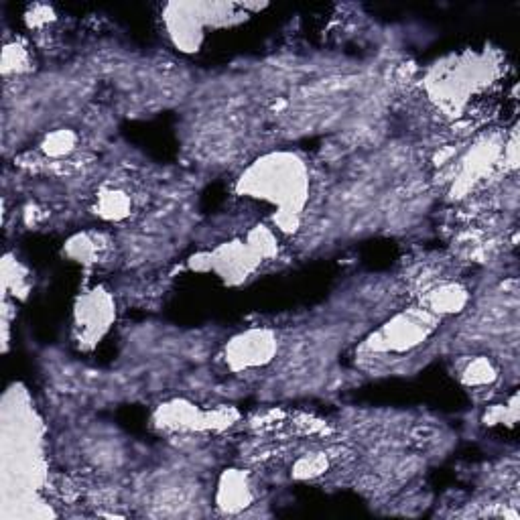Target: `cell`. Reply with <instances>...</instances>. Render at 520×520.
Listing matches in <instances>:
<instances>
[{"label":"cell","instance_id":"cell-10","mask_svg":"<svg viewBox=\"0 0 520 520\" xmlns=\"http://www.w3.org/2000/svg\"><path fill=\"white\" fill-rule=\"evenodd\" d=\"M466 303H468V291L458 283L437 285L427 293L425 299L427 311H431L437 317L447 313H458L466 307Z\"/></svg>","mask_w":520,"mask_h":520},{"label":"cell","instance_id":"cell-13","mask_svg":"<svg viewBox=\"0 0 520 520\" xmlns=\"http://www.w3.org/2000/svg\"><path fill=\"white\" fill-rule=\"evenodd\" d=\"M78 137L72 133V130H55V133L47 135V139L43 141V151L49 157H65L70 155L76 149Z\"/></svg>","mask_w":520,"mask_h":520},{"label":"cell","instance_id":"cell-14","mask_svg":"<svg viewBox=\"0 0 520 520\" xmlns=\"http://www.w3.org/2000/svg\"><path fill=\"white\" fill-rule=\"evenodd\" d=\"M98 210L104 218L118 220V218H124L128 214L130 202L126 198V193H122V191H104L100 195Z\"/></svg>","mask_w":520,"mask_h":520},{"label":"cell","instance_id":"cell-2","mask_svg":"<svg viewBox=\"0 0 520 520\" xmlns=\"http://www.w3.org/2000/svg\"><path fill=\"white\" fill-rule=\"evenodd\" d=\"M277 254V238L267 228H256L246 240L220 244L208 254L191 258V267L198 273H214L228 285L248 279L265 258Z\"/></svg>","mask_w":520,"mask_h":520},{"label":"cell","instance_id":"cell-11","mask_svg":"<svg viewBox=\"0 0 520 520\" xmlns=\"http://www.w3.org/2000/svg\"><path fill=\"white\" fill-rule=\"evenodd\" d=\"M494 159H496V149H492V145H488V143L478 145V149H474V153H470L468 159L464 161L460 179L466 185L478 181L492 167Z\"/></svg>","mask_w":520,"mask_h":520},{"label":"cell","instance_id":"cell-15","mask_svg":"<svg viewBox=\"0 0 520 520\" xmlns=\"http://www.w3.org/2000/svg\"><path fill=\"white\" fill-rule=\"evenodd\" d=\"M325 468V462L323 460H319V458H301L299 462H297V466H295V476H299V478H309V476H315V474H319L321 470Z\"/></svg>","mask_w":520,"mask_h":520},{"label":"cell","instance_id":"cell-9","mask_svg":"<svg viewBox=\"0 0 520 520\" xmlns=\"http://www.w3.org/2000/svg\"><path fill=\"white\" fill-rule=\"evenodd\" d=\"M159 419L165 427H177V429H202V427H216L226 425L228 419H224L220 413L206 415L198 407L185 405V403H173L159 411Z\"/></svg>","mask_w":520,"mask_h":520},{"label":"cell","instance_id":"cell-3","mask_svg":"<svg viewBox=\"0 0 520 520\" xmlns=\"http://www.w3.org/2000/svg\"><path fill=\"white\" fill-rule=\"evenodd\" d=\"M244 17V5L173 3L165 7L163 21L173 45L183 53H195L202 49L208 29L232 27Z\"/></svg>","mask_w":520,"mask_h":520},{"label":"cell","instance_id":"cell-8","mask_svg":"<svg viewBox=\"0 0 520 520\" xmlns=\"http://www.w3.org/2000/svg\"><path fill=\"white\" fill-rule=\"evenodd\" d=\"M216 502L226 512H240L252 504V488L240 470H226L218 482Z\"/></svg>","mask_w":520,"mask_h":520},{"label":"cell","instance_id":"cell-5","mask_svg":"<svg viewBox=\"0 0 520 520\" xmlns=\"http://www.w3.org/2000/svg\"><path fill=\"white\" fill-rule=\"evenodd\" d=\"M490 72V61L474 53H464L435 68L429 76L427 90L437 104L455 112L482 90L490 80Z\"/></svg>","mask_w":520,"mask_h":520},{"label":"cell","instance_id":"cell-12","mask_svg":"<svg viewBox=\"0 0 520 520\" xmlns=\"http://www.w3.org/2000/svg\"><path fill=\"white\" fill-rule=\"evenodd\" d=\"M498 378V370L490 358H474L462 370L466 386H490Z\"/></svg>","mask_w":520,"mask_h":520},{"label":"cell","instance_id":"cell-4","mask_svg":"<svg viewBox=\"0 0 520 520\" xmlns=\"http://www.w3.org/2000/svg\"><path fill=\"white\" fill-rule=\"evenodd\" d=\"M439 317L427 309H409L395 315L364 342L362 354L368 358H401L421 348L437 330Z\"/></svg>","mask_w":520,"mask_h":520},{"label":"cell","instance_id":"cell-6","mask_svg":"<svg viewBox=\"0 0 520 520\" xmlns=\"http://www.w3.org/2000/svg\"><path fill=\"white\" fill-rule=\"evenodd\" d=\"M277 354V336L265 328H252L234 336L224 350L232 372H246L267 366Z\"/></svg>","mask_w":520,"mask_h":520},{"label":"cell","instance_id":"cell-7","mask_svg":"<svg viewBox=\"0 0 520 520\" xmlns=\"http://www.w3.org/2000/svg\"><path fill=\"white\" fill-rule=\"evenodd\" d=\"M114 321V303L108 293L94 289L80 297L76 307V330L78 340L84 346H96Z\"/></svg>","mask_w":520,"mask_h":520},{"label":"cell","instance_id":"cell-1","mask_svg":"<svg viewBox=\"0 0 520 520\" xmlns=\"http://www.w3.org/2000/svg\"><path fill=\"white\" fill-rule=\"evenodd\" d=\"M236 191L244 198L273 206L277 228L295 232L309 200V169L295 153H269L250 163L240 175Z\"/></svg>","mask_w":520,"mask_h":520}]
</instances>
